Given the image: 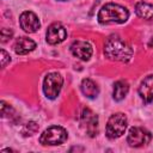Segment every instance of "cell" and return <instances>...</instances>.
I'll list each match as a JSON object with an SVG mask.
<instances>
[{
    "instance_id": "obj_12",
    "label": "cell",
    "mask_w": 153,
    "mask_h": 153,
    "mask_svg": "<svg viewBox=\"0 0 153 153\" xmlns=\"http://www.w3.org/2000/svg\"><path fill=\"white\" fill-rule=\"evenodd\" d=\"M35 48H36V43L27 37H19L13 45V49L18 55H26L30 51H32Z\"/></svg>"
},
{
    "instance_id": "obj_19",
    "label": "cell",
    "mask_w": 153,
    "mask_h": 153,
    "mask_svg": "<svg viewBox=\"0 0 153 153\" xmlns=\"http://www.w3.org/2000/svg\"><path fill=\"white\" fill-rule=\"evenodd\" d=\"M148 45H149V47H153V37H152V39L148 42Z\"/></svg>"
},
{
    "instance_id": "obj_16",
    "label": "cell",
    "mask_w": 153,
    "mask_h": 153,
    "mask_svg": "<svg viewBox=\"0 0 153 153\" xmlns=\"http://www.w3.org/2000/svg\"><path fill=\"white\" fill-rule=\"evenodd\" d=\"M37 131H38V124L36 122H33V121H29L22 128V134L24 136H32Z\"/></svg>"
},
{
    "instance_id": "obj_3",
    "label": "cell",
    "mask_w": 153,
    "mask_h": 153,
    "mask_svg": "<svg viewBox=\"0 0 153 153\" xmlns=\"http://www.w3.org/2000/svg\"><path fill=\"white\" fill-rule=\"evenodd\" d=\"M127 126H128L127 116L122 112H116V114L111 115L110 118L108 120L105 134L110 140L121 137L124 134Z\"/></svg>"
},
{
    "instance_id": "obj_6",
    "label": "cell",
    "mask_w": 153,
    "mask_h": 153,
    "mask_svg": "<svg viewBox=\"0 0 153 153\" xmlns=\"http://www.w3.org/2000/svg\"><path fill=\"white\" fill-rule=\"evenodd\" d=\"M63 85V78L57 72H51L47 74V76L43 80V92L47 98L55 99L62 88Z\"/></svg>"
},
{
    "instance_id": "obj_8",
    "label": "cell",
    "mask_w": 153,
    "mask_h": 153,
    "mask_svg": "<svg viewBox=\"0 0 153 153\" xmlns=\"http://www.w3.org/2000/svg\"><path fill=\"white\" fill-rule=\"evenodd\" d=\"M71 53L73 56L82 60V61H88L90 57L92 56V53H93V47L90 42L87 41H81V39H78V41H74L71 47Z\"/></svg>"
},
{
    "instance_id": "obj_4",
    "label": "cell",
    "mask_w": 153,
    "mask_h": 153,
    "mask_svg": "<svg viewBox=\"0 0 153 153\" xmlns=\"http://www.w3.org/2000/svg\"><path fill=\"white\" fill-rule=\"evenodd\" d=\"M68 137L67 130L60 126H51L45 129L39 136V143L43 146H57L62 145Z\"/></svg>"
},
{
    "instance_id": "obj_7",
    "label": "cell",
    "mask_w": 153,
    "mask_h": 153,
    "mask_svg": "<svg viewBox=\"0 0 153 153\" xmlns=\"http://www.w3.org/2000/svg\"><path fill=\"white\" fill-rule=\"evenodd\" d=\"M152 139L151 133L142 127H133L129 129L127 142L130 147H142L146 146Z\"/></svg>"
},
{
    "instance_id": "obj_20",
    "label": "cell",
    "mask_w": 153,
    "mask_h": 153,
    "mask_svg": "<svg viewBox=\"0 0 153 153\" xmlns=\"http://www.w3.org/2000/svg\"><path fill=\"white\" fill-rule=\"evenodd\" d=\"M2 152H12L11 148H6V149H2Z\"/></svg>"
},
{
    "instance_id": "obj_11",
    "label": "cell",
    "mask_w": 153,
    "mask_h": 153,
    "mask_svg": "<svg viewBox=\"0 0 153 153\" xmlns=\"http://www.w3.org/2000/svg\"><path fill=\"white\" fill-rule=\"evenodd\" d=\"M139 96L146 104L153 102V74L147 75L141 81L139 86Z\"/></svg>"
},
{
    "instance_id": "obj_15",
    "label": "cell",
    "mask_w": 153,
    "mask_h": 153,
    "mask_svg": "<svg viewBox=\"0 0 153 153\" xmlns=\"http://www.w3.org/2000/svg\"><path fill=\"white\" fill-rule=\"evenodd\" d=\"M135 13L137 17L146 19V20H152L153 19V5L148 2L140 1L135 5Z\"/></svg>"
},
{
    "instance_id": "obj_9",
    "label": "cell",
    "mask_w": 153,
    "mask_h": 153,
    "mask_svg": "<svg viewBox=\"0 0 153 153\" xmlns=\"http://www.w3.org/2000/svg\"><path fill=\"white\" fill-rule=\"evenodd\" d=\"M67 37V31L65 26L61 23H53L49 25L47 33H45V39L49 44L55 45L61 42H63Z\"/></svg>"
},
{
    "instance_id": "obj_17",
    "label": "cell",
    "mask_w": 153,
    "mask_h": 153,
    "mask_svg": "<svg viewBox=\"0 0 153 153\" xmlns=\"http://www.w3.org/2000/svg\"><path fill=\"white\" fill-rule=\"evenodd\" d=\"M12 36H13V31L11 29H6V27L1 29V42L2 43L7 42Z\"/></svg>"
},
{
    "instance_id": "obj_1",
    "label": "cell",
    "mask_w": 153,
    "mask_h": 153,
    "mask_svg": "<svg viewBox=\"0 0 153 153\" xmlns=\"http://www.w3.org/2000/svg\"><path fill=\"white\" fill-rule=\"evenodd\" d=\"M104 55L112 61L128 62L133 56V48L118 35H110L104 42Z\"/></svg>"
},
{
    "instance_id": "obj_18",
    "label": "cell",
    "mask_w": 153,
    "mask_h": 153,
    "mask_svg": "<svg viewBox=\"0 0 153 153\" xmlns=\"http://www.w3.org/2000/svg\"><path fill=\"white\" fill-rule=\"evenodd\" d=\"M11 62V57H10V54L7 51H5L4 49H1V67H6V65Z\"/></svg>"
},
{
    "instance_id": "obj_10",
    "label": "cell",
    "mask_w": 153,
    "mask_h": 153,
    "mask_svg": "<svg viewBox=\"0 0 153 153\" xmlns=\"http://www.w3.org/2000/svg\"><path fill=\"white\" fill-rule=\"evenodd\" d=\"M19 25L27 33H33L41 27V23H39L38 17L31 11H24L20 14Z\"/></svg>"
},
{
    "instance_id": "obj_21",
    "label": "cell",
    "mask_w": 153,
    "mask_h": 153,
    "mask_svg": "<svg viewBox=\"0 0 153 153\" xmlns=\"http://www.w3.org/2000/svg\"><path fill=\"white\" fill-rule=\"evenodd\" d=\"M60 1H67V0H60Z\"/></svg>"
},
{
    "instance_id": "obj_2",
    "label": "cell",
    "mask_w": 153,
    "mask_h": 153,
    "mask_svg": "<svg viewBox=\"0 0 153 153\" xmlns=\"http://www.w3.org/2000/svg\"><path fill=\"white\" fill-rule=\"evenodd\" d=\"M97 18L100 24H123L129 18V11L122 5L108 2L99 10Z\"/></svg>"
},
{
    "instance_id": "obj_14",
    "label": "cell",
    "mask_w": 153,
    "mask_h": 153,
    "mask_svg": "<svg viewBox=\"0 0 153 153\" xmlns=\"http://www.w3.org/2000/svg\"><path fill=\"white\" fill-rule=\"evenodd\" d=\"M129 92V84L126 80H117L114 84V90H112V97L116 102H121L122 99L126 98V96Z\"/></svg>"
},
{
    "instance_id": "obj_13",
    "label": "cell",
    "mask_w": 153,
    "mask_h": 153,
    "mask_svg": "<svg viewBox=\"0 0 153 153\" xmlns=\"http://www.w3.org/2000/svg\"><path fill=\"white\" fill-rule=\"evenodd\" d=\"M80 90L82 92V94L90 99L96 98L99 94V87L98 85L90 78H85L82 79L81 84H80Z\"/></svg>"
},
{
    "instance_id": "obj_5",
    "label": "cell",
    "mask_w": 153,
    "mask_h": 153,
    "mask_svg": "<svg viewBox=\"0 0 153 153\" xmlns=\"http://www.w3.org/2000/svg\"><path fill=\"white\" fill-rule=\"evenodd\" d=\"M80 128L91 137L98 134V116L88 108H82L79 115Z\"/></svg>"
}]
</instances>
